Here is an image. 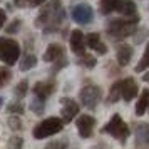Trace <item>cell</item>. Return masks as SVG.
Wrapping results in <instances>:
<instances>
[{"label":"cell","instance_id":"cell-36","mask_svg":"<svg viewBox=\"0 0 149 149\" xmlns=\"http://www.w3.org/2000/svg\"><path fill=\"white\" fill-rule=\"evenodd\" d=\"M2 104H3V99H2V97H0V107H2Z\"/></svg>","mask_w":149,"mask_h":149},{"label":"cell","instance_id":"cell-32","mask_svg":"<svg viewBox=\"0 0 149 149\" xmlns=\"http://www.w3.org/2000/svg\"><path fill=\"white\" fill-rule=\"evenodd\" d=\"M27 3L30 7H39L42 3H45V0H27Z\"/></svg>","mask_w":149,"mask_h":149},{"label":"cell","instance_id":"cell-29","mask_svg":"<svg viewBox=\"0 0 149 149\" xmlns=\"http://www.w3.org/2000/svg\"><path fill=\"white\" fill-rule=\"evenodd\" d=\"M45 149H67V144L64 141H54V142H50V144H47Z\"/></svg>","mask_w":149,"mask_h":149},{"label":"cell","instance_id":"cell-37","mask_svg":"<svg viewBox=\"0 0 149 149\" xmlns=\"http://www.w3.org/2000/svg\"><path fill=\"white\" fill-rule=\"evenodd\" d=\"M148 107H149V104H148Z\"/></svg>","mask_w":149,"mask_h":149},{"label":"cell","instance_id":"cell-30","mask_svg":"<svg viewBox=\"0 0 149 149\" xmlns=\"http://www.w3.org/2000/svg\"><path fill=\"white\" fill-rule=\"evenodd\" d=\"M8 124H10V127L12 129H20L22 127L20 119H17V117H10V119H8Z\"/></svg>","mask_w":149,"mask_h":149},{"label":"cell","instance_id":"cell-26","mask_svg":"<svg viewBox=\"0 0 149 149\" xmlns=\"http://www.w3.org/2000/svg\"><path fill=\"white\" fill-rule=\"evenodd\" d=\"M7 111H8V112H12V114H22V112H24V106H22L20 99H19V101L10 102V104H8V107H7Z\"/></svg>","mask_w":149,"mask_h":149},{"label":"cell","instance_id":"cell-27","mask_svg":"<svg viewBox=\"0 0 149 149\" xmlns=\"http://www.w3.org/2000/svg\"><path fill=\"white\" fill-rule=\"evenodd\" d=\"M10 77H12V74H10V70L7 67H0V87L7 86Z\"/></svg>","mask_w":149,"mask_h":149},{"label":"cell","instance_id":"cell-15","mask_svg":"<svg viewBox=\"0 0 149 149\" xmlns=\"http://www.w3.org/2000/svg\"><path fill=\"white\" fill-rule=\"evenodd\" d=\"M116 10H117L121 15H124V17H132V15L137 14L136 3L132 2V0H117Z\"/></svg>","mask_w":149,"mask_h":149},{"label":"cell","instance_id":"cell-7","mask_svg":"<svg viewBox=\"0 0 149 149\" xmlns=\"http://www.w3.org/2000/svg\"><path fill=\"white\" fill-rule=\"evenodd\" d=\"M70 15H72V20L74 22L81 24V25H87L94 19V10H92V7L89 3H79V5H75L72 8Z\"/></svg>","mask_w":149,"mask_h":149},{"label":"cell","instance_id":"cell-22","mask_svg":"<svg viewBox=\"0 0 149 149\" xmlns=\"http://www.w3.org/2000/svg\"><path fill=\"white\" fill-rule=\"evenodd\" d=\"M144 69H149V42H148V45H146V50H144L142 59H141V62L137 64L136 70H137V72H141V70H144Z\"/></svg>","mask_w":149,"mask_h":149},{"label":"cell","instance_id":"cell-2","mask_svg":"<svg viewBox=\"0 0 149 149\" xmlns=\"http://www.w3.org/2000/svg\"><path fill=\"white\" fill-rule=\"evenodd\" d=\"M137 24H139V15L137 14L132 15V17L121 19V20H112L107 25V34L114 39H124L127 35L134 34Z\"/></svg>","mask_w":149,"mask_h":149},{"label":"cell","instance_id":"cell-14","mask_svg":"<svg viewBox=\"0 0 149 149\" xmlns=\"http://www.w3.org/2000/svg\"><path fill=\"white\" fill-rule=\"evenodd\" d=\"M86 45H87L89 49H92V50H95L97 54H106L107 52V47H106V44L101 40V35L99 34H89L86 35Z\"/></svg>","mask_w":149,"mask_h":149},{"label":"cell","instance_id":"cell-24","mask_svg":"<svg viewBox=\"0 0 149 149\" xmlns=\"http://www.w3.org/2000/svg\"><path fill=\"white\" fill-rule=\"evenodd\" d=\"M116 5H117V0H102V3H101L102 14H111V12H114Z\"/></svg>","mask_w":149,"mask_h":149},{"label":"cell","instance_id":"cell-31","mask_svg":"<svg viewBox=\"0 0 149 149\" xmlns=\"http://www.w3.org/2000/svg\"><path fill=\"white\" fill-rule=\"evenodd\" d=\"M19 25H20V22H19V20H14V24H12V25L7 29V32H8V34H14V32H17Z\"/></svg>","mask_w":149,"mask_h":149},{"label":"cell","instance_id":"cell-19","mask_svg":"<svg viewBox=\"0 0 149 149\" xmlns=\"http://www.w3.org/2000/svg\"><path fill=\"white\" fill-rule=\"evenodd\" d=\"M121 99V81L114 82L111 86V91H109V97H107V102L109 104H116V102Z\"/></svg>","mask_w":149,"mask_h":149},{"label":"cell","instance_id":"cell-9","mask_svg":"<svg viewBox=\"0 0 149 149\" xmlns=\"http://www.w3.org/2000/svg\"><path fill=\"white\" fill-rule=\"evenodd\" d=\"M79 114V104L72 99H62V122L67 124Z\"/></svg>","mask_w":149,"mask_h":149},{"label":"cell","instance_id":"cell-25","mask_svg":"<svg viewBox=\"0 0 149 149\" xmlns=\"http://www.w3.org/2000/svg\"><path fill=\"white\" fill-rule=\"evenodd\" d=\"M44 107H45V102L40 101V99H37V97H34V101L30 102V109L34 111L35 114H42L44 112Z\"/></svg>","mask_w":149,"mask_h":149},{"label":"cell","instance_id":"cell-20","mask_svg":"<svg viewBox=\"0 0 149 149\" xmlns=\"http://www.w3.org/2000/svg\"><path fill=\"white\" fill-rule=\"evenodd\" d=\"M35 64H37V57L34 54H27L25 57H22L20 70H29V69L35 67Z\"/></svg>","mask_w":149,"mask_h":149},{"label":"cell","instance_id":"cell-5","mask_svg":"<svg viewBox=\"0 0 149 149\" xmlns=\"http://www.w3.org/2000/svg\"><path fill=\"white\" fill-rule=\"evenodd\" d=\"M104 132H107V134H111L112 137H116L117 141L121 142H126L129 137V126L126 124V122L121 119V116L119 114H114L112 117H111V121L104 126V129H102Z\"/></svg>","mask_w":149,"mask_h":149},{"label":"cell","instance_id":"cell-13","mask_svg":"<svg viewBox=\"0 0 149 149\" xmlns=\"http://www.w3.org/2000/svg\"><path fill=\"white\" fill-rule=\"evenodd\" d=\"M64 47L61 44H50L44 54V61L45 62H57V61H64Z\"/></svg>","mask_w":149,"mask_h":149},{"label":"cell","instance_id":"cell-33","mask_svg":"<svg viewBox=\"0 0 149 149\" xmlns=\"http://www.w3.org/2000/svg\"><path fill=\"white\" fill-rule=\"evenodd\" d=\"M5 20H7V14L0 8V29L3 27V24H5Z\"/></svg>","mask_w":149,"mask_h":149},{"label":"cell","instance_id":"cell-28","mask_svg":"<svg viewBox=\"0 0 149 149\" xmlns=\"http://www.w3.org/2000/svg\"><path fill=\"white\" fill-rule=\"evenodd\" d=\"M22 146H24L22 137L14 136V137H10V141H8V144H7V149H22Z\"/></svg>","mask_w":149,"mask_h":149},{"label":"cell","instance_id":"cell-6","mask_svg":"<svg viewBox=\"0 0 149 149\" xmlns=\"http://www.w3.org/2000/svg\"><path fill=\"white\" fill-rule=\"evenodd\" d=\"M79 97H81V102L84 104V107L87 109H95L97 104L101 102V89L97 86H84L79 92Z\"/></svg>","mask_w":149,"mask_h":149},{"label":"cell","instance_id":"cell-18","mask_svg":"<svg viewBox=\"0 0 149 149\" xmlns=\"http://www.w3.org/2000/svg\"><path fill=\"white\" fill-rule=\"evenodd\" d=\"M148 104H149V89H144L139 95V101L136 104V116H144L148 111Z\"/></svg>","mask_w":149,"mask_h":149},{"label":"cell","instance_id":"cell-34","mask_svg":"<svg viewBox=\"0 0 149 149\" xmlns=\"http://www.w3.org/2000/svg\"><path fill=\"white\" fill-rule=\"evenodd\" d=\"M142 79H144L146 82H149V72H148V74H144V77H142Z\"/></svg>","mask_w":149,"mask_h":149},{"label":"cell","instance_id":"cell-1","mask_svg":"<svg viewBox=\"0 0 149 149\" xmlns=\"http://www.w3.org/2000/svg\"><path fill=\"white\" fill-rule=\"evenodd\" d=\"M64 19V10L61 7V2L59 0H52V3L47 5L39 15V20L37 24L42 25L44 29H47V32H52L54 29L59 27V24Z\"/></svg>","mask_w":149,"mask_h":149},{"label":"cell","instance_id":"cell-23","mask_svg":"<svg viewBox=\"0 0 149 149\" xmlns=\"http://www.w3.org/2000/svg\"><path fill=\"white\" fill-rule=\"evenodd\" d=\"M79 62H81V65H84V67H94L95 57L86 54V52H82V54H79Z\"/></svg>","mask_w":149,"mask_h":149},{"label":"cell","instance_id":"cell-17","mask_svg":"<svg viewBox=\"0 0 149 149\" xmlns=\"http://www.w3.org/2000/svg\"><path fill=\"white\" fill-rule=\"evenodd\" d=\"M131 57H132V47L131 45H121V47L117 49V62H119V65L122 67H126L129 62H131Z\"/></svg>","mask_w":149,"mask_h":149},{"label":"cell","instance_id":"cell-16","mask_svg":"<svg viewBox=\"0 0 149 149\" xmlns=\"http://www.w3.org/2000/svg\"><path fill=\"white\" fill-rule=\"evenodd\" d=\"M86 47V40H84V34L81 30H72L70 34V49L74 50L75 54H82Z\"/></svg>","mask_w":149,"mask_h":149},{"label":"cell","instance_id":"cell-21","mask_svg":"<svg viewBox=\"0 0 149 149\" xmlns=\"http://www.w3.org/2000/svg\"><path fill=\"white\" fill-rule=\"evenodd\" d=\"M27 91H29V82L24 79V81H20L19 84H17V87H15L14 94H15V97H17V99H22V97H25Z\"/></svg>","mask_w":149,"mask_h":149},{"label":"cell","instance_id":"cell-10","mask_svg":"<svg viewBox=\"0 0 149 149\" xmlns=\"http://www.w3.org/2000/svg\"><path fill=\"white\" fill-rule=\"evenodd\" d=\"M137 94V84L132 77H127L121 81V99H124L126 102L132 101Z\"/></svg>","mask_w":149,"mask_h":149},{"label":"cell","instance_id":"cell-3","mask_svg":"<svg viewBox=\"0 0 149 149\" xmlns=\"http://www.w3.org/2000/svg\"><path fill=\"white\" fill-rule=\"evenodd\" d=\"M62 129H64L62 119H59V117H47V119H44L34 127V139L50 137V136L61 132Z\"/></svg>","mask_w":149,"mask_h":149},{"label":"cell","instance_id":"cell-11","mask_svg":"<svg viewBox=\"0 0 149 149\" xmlns=\"http://www.w3.org/2000/svg\"><path fill=\"white\" fill-rule=\"evenodd\" d=\"M136 146L142 149H149V124L141 122L136 126Z\"/></svg>","mask_w":149,"mask_h":149},{"label":"cell","instance_id":"cell-4","mask_svg":"<svg viewBox=\"0 0 149 149\" xmlns=\"http://www.w3.org/2000/svg\"><path fill=\"white\" fill-rule=\"evenodd\" d=\"M19 57H20L19 44L12 39L0 37V61L7 65H14V64H17Z\"/></svg>","mask_w":149,"mask_h":149},{"label":"cell","instance_id":"cell-35","mask_svg":"<svg viewBox=\"0 0 149 149\" xmlns=\"http://www.w3.org/2000/svg\"><path fill=\"white\" fill-rule=\"evenodd\" d=\"M15 3H19V5H22V0H14Z\"/></svg>","mask_w":149,"mask_h":149},{"label":"cell","instance_id":"cell-8","mask_svg":"<svg viewBox=\"0 0 149 149\" xmlns=\"http://www.w3.org/2000/svg\"><path fill=\"white\" fill-rule=\"evenodd\" d=\"M94 127H95V119L92 116L84 114L77 119V131H79L82 139H89L94 132Z\"/></svg>","mask_w":149,"mask_h":149},{"label":"cell","instance_id":"cell-12","mask_svg":"<svg viewBox=\"0 0 149 149\" xmlns=\"http://www.w3.org/2000/svg\"><path fill=\"white\" fill-rule=\"evenodd\" d=\"M54 82H37L34 86V89H32V92H34V95L37 97V99H40V101H47V97L52 92H54Z\"/></svg>","mask_w":149,"mask_h":149}]
</instances>
